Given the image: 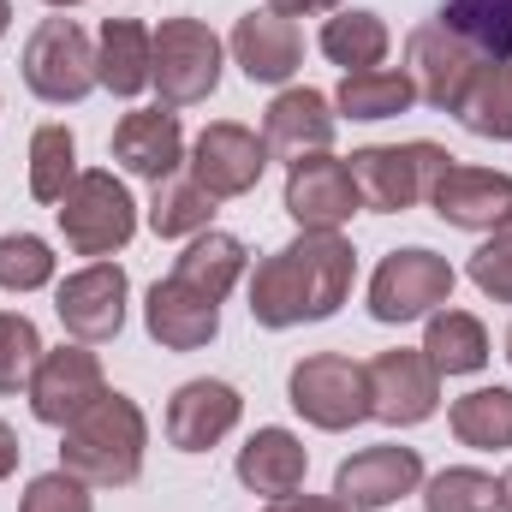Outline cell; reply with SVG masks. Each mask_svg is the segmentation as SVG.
Wrapping results in <instances>:
<instances>
[{"mask_svg": "<svg viewBox=\"0 0 512 512\" xmlns=\"http://www.w3.org/2000/svg\"><path fill=\"white\" fill-rule=\"evenodd\" d=\"M18 453H24V447H18V435H12V423L0 417V483H6L12 471H18Z\"/></svg>", "mask_w": 512, "mask_h": 512, "instance_id": "40", "label": "cell"}, {"mask_svg": "<svg viewBox=\"0 0 512 512\" xmlns=\"http://www.w3.org/2000/svg\"><path fill=\"white\" fill-rule=\"evenodd\" d=\"M453 435L477 453H495V447H512V387H477L465 399H453L447 411Z\"/></svg>", "mask_w": 512, "mask_h": 512, "instance_id": "26", "label": "cell"}, {"mask_svg": "<svg viewBox=\"0 0 512 512\" xmlns=\"http://www.w3.org/2000/svg\"><path fill=\"white\" fill-rule=\"evenodd\" d=\"M453 286H459V274H453L447 256L423 251V245L393 251V256H382V268L370 274V316H376V322H417V316H435V310L453 298Z\"/></svg>", "mask_w": 512, "mask_h": 512, "instance_id": "8", "label": "cell"}, {"mask_svg": "<svg viewBox=\"0 0 512 512\" xmlns=\"http://www.w3.org/2000/svg\"><path fill=\"white\" fill-rule=\"evenodd\" d=\"M149 84L161 90V108L209 102L215 84H221V36L203 18H161Z\"/></svg>", "mask_w": 512, "mask_h": 512, "instance_id": "5", "label": "cell"}, {"mask_svg": "<svg viewBox=\"0 0 512 512\" xmlns=\"http://www.w3.org/2000/svg\"><path fill=\"white\" fill-rule=\"evenodd\" d=\"M501 233H512V221H507V227H501Z\"/></svg>", "mask_w": 512, "mask_h": 512, "instance_id": "45", "label": "cell"}, {"mask_svg": "<svg viewBox=\"0 0 512 512\" xmlns=\"http://www.w3.org/2000/svg\"><path fill=\"white\" fill-rule=\"evenodd\" d=\"M78 179V137L66 126H36L30 137V197L36 203H60Z\"/></svg>", "mask_w": 512, "mask_h": 512, "instance_id": "32", "label": "cell"}, {"mask_svg": "<svg viewBox=\"0 0 512 512\" xmlns=\"http://www.w3.org/2000/svg\"><path fill=\"white\" fill-rule=\"evenodd\" d=\"M334 126L340 120L322 90H280L262 114V143H268V155L298 161V155H322L334 143Z\"/></svg>", "mask_w": 512, "mask_h": 512, "instance_id": "21", "label": "cell"}, {"mask_svg": "<svg viewBox=\"0 0 512 512\" xmlns=\"http://www.w3.org/2000/svg\"><path fill=\"white\" fill-rule=\"evenodd\" d=\"M346 167H352V185H358V203H364V209H376V215H405V209H417V203L435 191V179L453 167V155H447L441 143L417 137V143H370V149H358Z\"/></svg>", "mask_w": 512, "mask_h": 512, "instance_id": "3", "label": "cell"}, {"mask_svg": "<svg viewBox=\"0 0 512 512\" xmlns=\"http://www.w3.org/2000/svg\"><path fill=\"white\" fill-rule=\"evenodd\" d=\"M48 6H60V12H66V6H84V0H48Z\"/></svg>", "mask_w": 512, "mask_h": 512, "instance_id": "43", "label": "cell"}, {"mask_svg": "<svg viewBox=\"0 0 512 512\" xmlns=\"http://www.w3.org/2000/svg\"><path fill=\"white\" fill-rule=\"evenodd\" d=\"M54 280V251L36 233H6L0 239V292H36Z\"/></svg>", "mask_w": 512, "mask_h": 512, "instance_id": "35", "label": "cell"}, {"mask_svg": "<svg viewBox=\"0 0 512 512\" xmlns=\"http://www.w3.org/2000/svg\"><path fill=\"white\" fill-rule=\"evenodd\" d=\"M423 507L429 512H495L501 507V483L489 471L471 465H447L423 483Z\"/></svg>", "mask_w": 512, "mask_h": 512, "instance_id": "33", "label": "cell"}, {"mask_svg": "<svg viewBox=\"0 0 512 512\" xmlns=\"http://www.w3.org/2000/svg\"><path fill=\"white\" fill-rule=\"evenodd\" d=\"M387 42L393 36H387V24L376 12H334L322 24V54L346 72H376L387 60Z\"/></svg>", "mask_w": 512, "mask_h": 512, "instance_id": "28", "label": "cell"}, {"mask_svg": "<svg viewBox=\"0 0 512 512\" xmlns=\"http://www.w3.org/2000/svg\"><path fill=\"white\" fill-rule=\"evenodd\" d=\"M447 30H459L483 60H512V0H447Z\"/></svg>", "mask_w": 512, "mask_h": 512, "instance_id": "31", "label": "cell"}, {"mask_svg": "<svg viewBox=\"0 0 512 512\" xmlns=\"http://www.w3.org/2000/svg\"><path fill=\"white\" fill-rule=\"evenodd\" d=\"M501 512H512V471L501 477Z\"/></svg>", "mask_w": 512, "mask_h": 512, "instance_id": "41", "label": "cell"}, {"mask_svg": "<svg viewBox=\"0 0 512 512\" xmlns=\"http://www.w3.org/2000/svg\"><path fill=\"white\" fill-rule=\"evenodd\" d=\"M143 447H149V423L126 393H102L84 417L66 423L60 441V471H72L90 489H126L143 471Z\"/></svg>", "mask_w": 512, "mask_h": 512, "instance_id": "2", "label": "cell"}, {"mask_svg": "<svg viewBox=\"0 0 512 512\" xmlns=\"http://www.w3.org/2000/svg\"><path fill=\"white\" fill-rule=\"evenodd\" d=\"M143 322H149V334H155L167 352H197V346H209V340L221 334V304L203 298V292H191L185 280L167 274V280L149 286Z\"/></svg>", "mask_w": 512, "mask_h": 512, "instance_id": "19", "label": "cell"}, {"mask_svg": "<svg viewBox=\"0 0 512 512\" xmlns=\"http://www.w3.org/2000/svg\"><path fill=\"white\" fill-rule=\"evenodd\" d=\"M405 54H411V84H417V96H423L429 108H441V114H459L465 96H471V84H477V72L489 66V60H483L459 30H447L441 18H435V24H417L411 42H405Z\"/></svg>", "mask_w": 512, "mask_h": 512, "instance_id": "9", "label": "cell"}, {"mask_svg": "<svg viewBox=\"0 0 512 512\" xmlns=\"http://www.w3.org/2000/svg\"><path fill=\"white\" fill-rule=\"evenodd\" d=\"M18 512H96V507H90V483H78L72 471H48L24 489Z\"/></svg>", "mask_w": 512, "mask_h": 512, "instance_id": "36", "label": "cell"}, {"mask_svg": "<svg viewBox=\"0 0 512 512\" xmlns=\"http://www.w3.org/2000/svg\"><path fill=\"white\" fill-rule=\"evenodd\" d=\"M6 24H12V0H0V36H6Z\"/></svg>", "mask_w": 512, "mask_h": 512, "instance_id": "42", "label": "cell"}, {"mask_svg": "<svg viewBox=\"0 0 512 512\" xmlns=\"http://www.w3.org/2000/svg\"><path fill=\"white\" fill-rule=\"evenodd\" d=\"M429 364L441 376H477L489 364V328L471 310H435L429 316V340H423Z\"/></svg>", "mask_w": 512, "mask_h": 512, "instance_id": "25", "label": "cell"}, {"mask_svg": "<svg viewBox=\"0 0 512 512\" xmlns=\"http://www.w3.org/2000/svg\"><path fill=\"white\" fill-rule=\"evenodd\" d=\"M54 215H60L66 245H72L78 256H96V262L114 256L131 233H137V203H131V191L114 179V173H102V167L78 173L72 191L54 203Z\"/></svg>", "mask_w": 512, "mask_h": 512, "instance_id": "4", "label": "cell"}, {"mask_svg": "<svg viewBox=\"0 0 512 512\" xmlns=\"http://www.w3.org/2000/svg\"><path fill=\"white\" fill-rule=\"evenodd\" d=\"M364 370H370V417H382L393 429H411V423L435 417V405H441V370L429 364V352L393 346V352H376Z\"/></svg>", "mask_w": 512, "mask_h": 512, "instance_id": "10", "label": "cell"}, {"mask_svg": "<svg viewBox=\"0 0 512 512\" xmlns=\"http://www.w3.org/2000/svg\"><path fill=\"white\" fill-rule=\"evenodd\" d=\"M262 167H268V143L251 126H239V120H215V126H203V137L191 143V179L215 203L256 191Z\"/></svg>", "mask_w": 512, "mask_h": 512, "instance_id": "13", "label": "cell"}, {"mask_svg": "<svg viewBox=\"0 0 512 512\" xmlns=\"http://www.w3.org/2000/svg\"><path fill=\"white\" fill-rule=\"evenodd\" d=\"M233 60L251 84H286L304 66V36H298L292 18L262 6V12H245L233 24Z\"/></svg>", "mask_w": 512, "mask_h": 512, "instance_id": "20", "label": "cell"}, {"mask_svg": "<svg viewBox=\"0 0 512 512\" xmlns=\"http://www.w3.org/2000/svg\"><path fill=\"white\" fill-rule=\"evenodd\" d=\"M262 512H352V507H340L334 495H286V501H274Z\"/></svg>", "mask_w": 512, "mask_h": 512, "instance_id": "38", "label": "cell"}, {"mask_svg": "<svg viewBox=\"0 0 512 512\" xmlns=\"http://www.w3.org/2000/svg\"><path fill=\"white\" fill-rule=\"evenodd\" d=\"M340 0H268V12H280V18H310V12H334Z\"/></svg>", "mask_w": 512, "mask_h": 512, "instance_id": "39", "label": "cell"}, {"mask_svg": "<svg viewBox=\"0 0 512 512\" xmlns=\"http://www.w3.org/2000/svg\"><path fill=\"white\" fill-rule=\"evenodd\" d=\"M411 102H417L411 72H387V66H376V72H346V84L334 96V108L352 114V120H393Z\"/></svg>", "mask_w": 512, "mask_h": 512, "instance_id": "29", "label": "cell"}, {"mask_svg": "<svg viewBox=\"0 0 512 512\" xmlns=\"http://www.w3.org/2000/svg\"><path fill=\"white\" fill-rule=\"evenodd\" d=\"M36 364H42V334H36V322L18 316V310H0V393L30 387Z\"/></svg>", "mask_w": 512, "mask_h": 512, "instance_id": "34", "label": "cell"}, {"mask_svg": "<svg viewBox=\"0 0 512 512\" xmlns=\"http://www.w3.org/2000/svg\"><path fill=\"white\" fill-rule=\"evenodd\" d=\"M239 411H245L239 387L209 382V376H203V382H185L167 399V441H173L179 453H209L221 435L239 429Z\"/></svg>", "mask_w": 512, "mask_h": 512, "instance_id": "17", "label": "cell"}, {"mask_svg": "<svg viewBox=\"0 0 512 512\" xmlns=\"http://www.w3.org/2000/svg\"><path fill=\"white\" fill-rule=\"evenodd\" d=\"M507 358H512V334H507Z\"/></svg>", "mask_w": 512, "mask_h": 512, "instance_id": "44", "label": "cell"}, {"mask_svg": "<svg viewBox=\"0 0 512 512\" xmlns=\"http://www.w3.org/2000/svg\"><path fill=\"white\" fill-rule=\"evenodd\" d=\"M149 66H155V30H143L137 18H108L102 42H96V78H102V90L137 96L149 84Z\"/></svg>", "mask_w": 512, "mask_h": 512, "instance_id": "23", "label": "cell"}, {"mask_svg": "<svg viewBox=\"0 0 512 512\" xmlns=\"http://www.w3.org/2000/svg\"><path fill=\"white\" fill-rule=\"evenodd\" d=\"M304 471H310V453L292 429H256L251 441L239 447V483L251 495H268V501H286L304 489Z\"/></svg>", "mask_w": 512, "mask_h": 512, "instance_id": "22", "label": "cell"}, {"mask_svg": "<svg viewBox=\"0 0 512 512\" xmlns=\"http://www.w3.org/2000/svg\"><path fill=\"white\" fill-rule=\"evenodd\" d=\"M358 185H352V167L334 161L328 149L322 155H298L286 167V215L304 227V233H340L352 215H358Z\"/></svg>", "mask_w": 512, "mask_h": 512, "instance_id": "11", "label": "cell"}, {"mask_svg": "<svg viewBox=\"0 0 512 512\" xmlns=\"http://www.w3.org/2000/svg\"><path fill=\"white\" fill-rule=\"evenodd\" d=\"M358 256L340 233H298L292 245L262 256L251 274V322L256 328H298L328 322L352 292Z\"/></svg>", "mask_w": 512, "mask_h": 512, "instance_id": "1", "label": "cell"}, {"mask_svg": "<svg viewBox=\"0 0 512 512\" xmlns=\"http://www.w3.org/2000/svg\"><path fill=\"white\" fill-rule=\"evenodd\" d=\"M423 483V459H417V447H364V453H352L340 471H334V501L352 512H382L393 507L399 495H411Z\"/></svg>", "mask_w": 512, "mask_h": 512, "instance_id": "16", "label": "cell"}, {"mask_svg": "<svg viewBox=\"0 0 512 512\" xmlns=\"http://www.w3.org/2000/svg\"><path fill=\"white\" fill-rule=\"evenodd\" d=\"M245 262H251V251L233 239V233H197L185 251H179V262H173V280H185L191 292H203V298H227L233 292V280L245 274Z\"/></svg>", "mask_w": 512, "mask_h": 512, "instance_id": "24", "label": "cell"}, {"mask_svg": "<svg viewBox=\"0 0 512 512\" xmlns=\"http://www.w3.org/2000/svg\"><path fill=\"white\" fill-rule=\"evenodd\" d=\"M286 399L316 429H352L370 417V370L340 352H310L304 364H292Z\"/></svg>", "mask_w": 512, "mask_h": 512, "instance_id": "6", "label": "cell"}, {"mask_svg": "<svg viewBox=\"0 0 512 512\" xmlns=\"http://www.w3.org/2000/svg\"><path fill=\"white\" fill-rule=\"evenodd\" d=\"M435 215L447 227H465V233H501L512 221V173H495V167H465L453 161L435 191H429Z\"/></svg>", "mask_w": 512, "mask_h": 512, "instance_id": "14", "label": "cell"}, {"mask_svg": "<svg viewBox=\"0 0 512 512\" xmlns=\"http://www.w3.org/2000/svg\"><path fill=\"white\" fill-rule=\"evenodd\" d=\"M102 393H108V382H102L96 352H84V346H60V352H42L36 376H30V411H36L42 423L66 429V423L84 417Z\"/></svg>", "mask_w": 512, "mask_h": 512, "instance_id": "15", "label": "cell"}, {"mask_svg": "<svg viewBox=\"0 0 512 512\" xmlns=\"http://www.w3.org/2000/svg\"><path fill=\"white\" fill-rule=\"evenodd\" d=\"M465 131L477 137H495V143H512V60H489L459 108Z\"/></svg>", "mask_w": 512, "mask_h": 512, "instance_id": "30", "label": "cell"}, {"mask_svg": "<svg viewBox=\"0 0 512 512\" xmlns=\"http://www.w3.org/2000/svg\"><path fill=\"white\" fill-rule=\"evenodd\" d=\"M126 292L131 286H126V268H120V262H90V268L66 274L60 292H54L60 328H66L72 340H84V346L114 340V334L126 328Z\"/></svg>", "mask_w": 512, "mask_h": 512, "instance_id": "12", "label": "cell"}, {"mask_svg": "<svg viewBox=\"0 0 512 512\" xmlns=\"http://www.w3.org/2000/svg\"><path fill=\"white\" fill-rule=\"evenodd\" d=\"M471 280H477L489 298L512 304V233H495L483 251L471 256Z\"/></svg>", "mask_w": 512, "mask_h": 512, "instance_id": "37", "label": "cell"}, {"mask_svg": "<svg viewBox=\"0 0 512 512\" xmlns=\"http://www.w3.org/2000/svg\"><path fill=\"white\" fill-rule=\"evenodd\" d=\"M24 84L66 108V102H84L102 78H96V42L72 24V18H42L36 36L24 42Z\"/></svg>", "mask_w": 512, "mask_h": 512, "instance_id": "7", "label": "cell"}, {"mask_svg": "<svg viewBox=\"0 0 512 512\" xmlns=\"http://www.w3.org/2000/svg\"><path fill=\"white\" fill-rule=\"evenodd\" d=\"M209 221H215V197L185 173H173V179H161L155 185V197H149V227L161 233V239H197V233H209Z\"/></svg>", "mask_w": 512, "mask_h": 512, "instance_id": "27", "label": "cell"}, {"mask_svg": "<svg viewBox=\"0 0 512 512\" xmlns=\"http://www.w3.org/2000/svg\"><path fill=\"white\" fill-rule=\"evenodd\" d=\"M114 161H120L126 173H137V179H149V185L173 179L179 161H185L179 114H173V108H137V114H126V120L114 126Z\"/></svg>", "mask_w": 512, "mask_h": 512, "instance_id": "18", "label": "cell"}]
</instances>
